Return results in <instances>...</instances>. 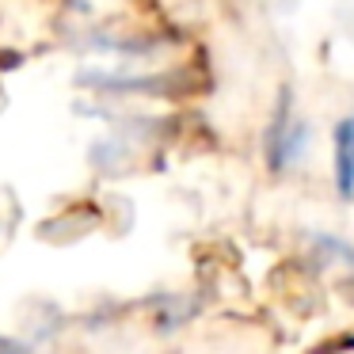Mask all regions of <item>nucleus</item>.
Returning <instances> with one entry per match:
<instances>
[{
  "label": "nucleus",
  "mask_w": 354,
  "mask_h": 354,
  "mask_svg": "<svg viewBox=\"0 0 354 354\" xmlns=\"http://www.w3.org/2000/svg\"><path fill=\"white\" fill-rule=\"evenodd\" d=\"M305 149H308V126L293 115L290 88H286L282 100H278L274 118H270L267 133H263V153H267L270 171H286L305 156Z\"/></svg>",
  "instance_id": "nucleus-1"
},
{
  "label": "nucleus",
  "mask_w": 354,
  "mask_h": 354,
  "mask_svg": "<svg viewBox=\"0 0 354 354\" xmlns=\"http://www.w3.org/2000/svg\"><path fill=\"white\" fill-rule=\"evenodd\" d=\"M331 145H335V191L339 198H354V115L335 122Z\"/></svg>",
  "instance_id": "nucleus-2"
}]
</instances>
